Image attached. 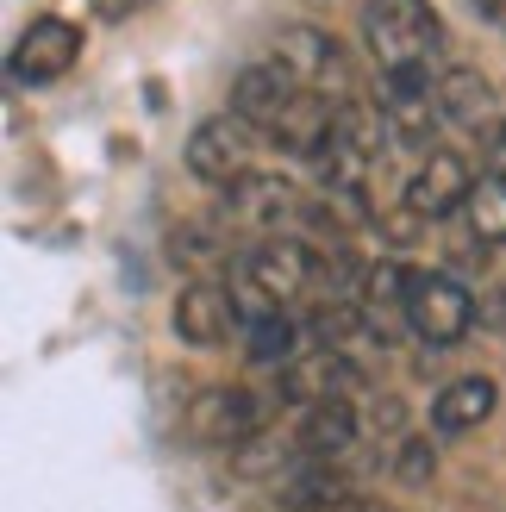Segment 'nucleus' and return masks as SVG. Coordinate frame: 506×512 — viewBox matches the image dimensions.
Instances as JSON below:
<instances>
[{
  "mask_svg": "<svg viewBox=\"0 0 506 512\" xmlns=\"http://www.w3.org/2000/svg\"><path fill=\"white\" fill-rule=\"evenodd\" d=\"M388 144H394V132H388L382 107H375V100H344V107H338V132L325 138V150L313 157L319 188L369 200V175H375V163L388 157Z\"/></svg>",
  "mask_w": 506,
  "mask_h": 512,
  "instance_id": "1",
  "label": "nucleus"
},
{
  "mask_svg": "<svg viewBox=\"0 0 506 512\" xmlns=\"http://www.w3.org/2000/svg\"><path fill=\"white\" fill-rule=\"evenodd\" d=\"M363 44L382 69H432L444 50V19L432 0H363Z\"/></svg>",
  "mask_w": 506,
  "mask_h": 512,
  "instance_id": "2",
  "label": "nucleus"
},
{
  "mask_svg": "<svg viewBox=\"0 0 506 512\" xmlns=\"http://www.w3.org/2000/svg\"><path fill=\"white\" fill-rule=\"evenodd\" d=\"M375 107H382L388 132H394V150H419V157H432V150H438V125H450L432 69H382Z\"/></svg>",
  "mask_w": 506,
  "mask_h": 512,
  "instance_id": "3",
  "label": "nucleus"
},
{
  "mask_svg": "<svg viewBox=\"0 0 506 512\" xmlns=\"http://www.w3.org/2000/svg\"><path fill=\"white\" fill-rule=\"evenodd\" d=\"M407 331L419 344H432V350H450V344H463L469 331H475V294L463 288L457 275H444V269H413L407 281Z\"/></svg>",
  "mask_w": 506,
  "mask_h": 512,
  "instance_id": "4",
  "label": "nucleus"
},
{
  "mask_svg": "<svg viewBox=\"0 0 506 512\" xmlns=\"http://www.w3.org/2000/svg\"><path fill=\"white\" fill-rule=\"evenodd\" d=\"M225 219L257 238H300V225H313L319 207L282 175H244L225 188Z\"/></svg>",
  "mask_w": 506,
  "mask_h": 512,
  "instance_id": "5",
  "label": "nucleus"
},
{
  "mask_svg": "<svg viewBox=\"0 0 506 512\" xmlns=\"http://www.w3.org/2000/svg\"><path fill=\"white\" fill-rule=\"evenodd\" d=\"M244 294L263 300V306H288L300 294H313V281L325 275L319 250L307 238H257V250H244Z\"/></svg>",
  "mask_w": 506,
  "mask_h": 512,
  "instance_id": "6",
  "label": "nucleus"
},
{
  "mask_svg": "<svg viewBox=\"0 0 506 512\" xmlns=\"http://www.w3.org/2000/svg\"><path fill=\"white\" fill-rule=\"evenodd\" d=\"M269 63H282L300 88H313L325 100H357V94H350V57H344V44L332 32H319V25H282Z\"/></svg>",
  "mask_w": 506,
  "mask_h": 512,
  "instance_id": "7",
  "label": "nucleus"
},
{
  "mask_svg": "<svg viewBox=\"0 0 506 512\" xmlns=\"http://www.w3.org/2000/svg\"><path fill=\"white\" fill-rule=\"evenodd\" d=\"M257 125L238 119V113H213V119H200L194 132H188V169L200 175V182H213V188H232L250 175V150H257Z\"/></svg>",
  "mask_w": 506,
  "mask_h": 512,
  "instance_id": "8",
  "label": "nucleus"
},
{
  "mask_svg": "<svg viewBox=\"0 0 506 512\" xmlns=\"http://www.w3.org/2000/svg\"><path fill=\"white\" fill-rule=\"evenodd\" d=\"M232 331H244L238 294L225 288V281H213V275L188 281L182 300H175V338L194 344V350H219V344H232Z\"/></svg>",
  "mask_w": 506,
  "mask_h": 512,
  "instance_id": "9",
  "label": "nucleus"
},
{
  "mask_svg": "<svg viewBox=\"0 0 506 512\" xmlns=\"http://www.w3.org/2000/svg\"><path fill=\"white\" fill-rule=\"evenodd\" d=\"M75 57H82V25H69V19H32L19 32L7 69H13L19 88H44V82H57V75H69Z\"/></svg>",
  "mask_w": 506,
  "mask_h": 512,
  "instance_id": "10",
  "label": "nucleus"
},
{
  "mask_svg": "<svg viewBox=\"0 0 506 512\" xmlns=\"http://www.w3.org/2000/svg\"><path fill=\"white\" fill-rule=\"evenodd\" d=\"M263 400L250 388H207L194 406H188V431L200 444H219V450H238L263 431Z\"/></svg>",
  "mask_w": 506,
  "mask_h": 512,
  "instance_id": "11",
  "label": "nucleus"
},
{
  "mask_svg": "<svg viewBox=\"0 0 506 512\" xmlns=\"http://www.w3.org/2000/svg\"><path fill=\"white\" fill-rule=\"evenodd\" d=\"M475 182H482V175L469 169V157H457V150H432V157L413 169V182H407V213L413 219H450V213H463V200L475 194Z\"/></svg>",
  "mask_w": 506,
  "mask_h": 512,
  "instance_id": "12",
  "label": "nucleus"
},
{
  "mask_svg": "<svg viewBox=\"0 0 506 512\" xmlns=\"http://www.w3.org/2000/svg\"><path fill=\"white\" fill-rule=\"evenodd\" d=\"M357 363H350L344 350H300L294 363L282 369V394L294 406H325V400H350V388H357Z\"/></svg>",
  "mask_w": 506,
  "mask_h": 512,
  "instance_id": "13",
  "label": "nucleus"
},
{
  "mask_svg": "<svg viewBox=\"0 0 506 512\" xmlns=\"http://www.w3.org/2000/svg\"><path fill=\"white\" fill-rule=\"evenodd\" d=\"M294 100H300V82H294L282 63H257V69H244L238 82H232V113H238V119H250L263 138L288 119Z\"/></svg>",
  "mask_w": 506,
  "mask_h": 512,
  "instance_id": "14",
  "label": "nucleus"
},
{
  "mask_svg": "<svg viewBox=\"0 0 506 512\" xmlns=\"http://www.w3.org/2000/svg\"><path fill=\"white\" fill-rule=\"evenodd\" d=\"M357 444V406L350 400H325V406H307V419L294 431V456L300 463H332Z\"/></svg>",
  "mask_w": 506,
  "mask_h": 512,
  "instance_id": "15",
  "label": "nucleus"
},
{
  "mask_svg": "<svg viewBox=\"0 0 506 512\" xmlns=\"http://www.w3.org/2000/svg\"><path fill=\"white\" fill-rule=\"evenodd\" d=\"M438 100H444V119L463 125V132H475V138H482L488 125H500V100H494V88L475 69H444L438 75Z\"/></svg>",
  "mask_w": 506,
  "mask_h": 512,
  "instance_id": "16",
  "label": "nucleus"
},
{
  "mask_svg": "<svg viewBox=\"0 0 506 512\" xmlns=\"http://www.w3.org/2000/svg\"><path fill=\"white\" fill-rule=\"evenodd\" d=\"M244 356L257 369H275V375L300 356V331H294V319L282 313V306H257V319L244 325Z\"/></svg>",
  "mask_w": 506,
  "mask_h": 512,
  "instance_id": "17",
  "label": "nucleus"
},
{
  "mask_svg": "<svg viewBox=\"0 0 506 512\" xmlns=\"http://www.w3.org/2000/svg\"><path fill=\"white\" fill-rule=\"evenodd\" d=\"M494 400H500V388L488 375H463V381H450V388L432 400V425L438 431H475L494 413Z\"/></svg>",
  "mask_w": 506,
  "mask_h": 512,
  "instance_id": "18",
  "label": "nucleus"
},
{
  "mask_svg": "<svg viewBox=\"0 0 506 512\" xmlns=\"http://www.w3.org/2000/svg\"><path fill=\"white\" fill-rule=\"evenodd\" d=\"M463 219H469V232L475 244H506V175H488L482 169V182H475V194L463 200Z\"/></svg>",
  "mask_w": 506,
  "mask_h": 512,
  "instance_id": "19",
  "label": "nucleus"
},
{
  "mask_svg": "<svg viewBox=\"0 0 506 512\" xmlns=\"http://www.w3.org/2000/svg\"><path fill=\"white\" fill-rule=\"evenodd\" d=\"M219 250H225V244H219L213 232H194V225H188V232H175V263H213Z\"/></svg>",
  "mask_w": 506,
  "mask_h": 512,
  "instance_id": "20",
  "label": "nucleus"
},
{
  "mask_svg": "<svg viewBox=\"0 0 506 512\" xmlns=\"http://www.w3.org/2000/svg\"><path fill=\"white\" fill-rule=\"evenodd\" d=\"M432 469H438V450L432 444H407V450H400V475H407V481H425Z\"/></svg>",
  "mask_w": 506,
  "mask_h": 512,
  "instance_id": "21",
  "label": "nucleus"
},
{
  "mask_svg": "<svg viewBox=\"0 0 506 512\" xmlns=\"http://www.w3.org/2000/svg\"><path fill=\"white\" fill-rule=\"evenodd\" d=\"M482 144H488V175H506V119H500V125H488Z\"/></svg>",
  "mask_w": 506,
  "mask_h": 512,
  "instance_id": "22",
  "label": "nucleus"
},
{
  "mask_svg": "<svg viewBox=\"0 0 506 512\" xmlns=\"http://www.w3.org/2000/svg\"><path fill=\"white\" fill-rule=\"evenodd\" d=\"M132 7H144V0H94V13H100V19H125Z\"/></svg>",
  "mask_w": 506,
  "mask_h": 512,
  "instance_id": "23",
  "label": "nucleus"
},
{
  "mask_svg": "<svg viewBox=\"0 0 506 512\" xmlns=\"http://www.w3.org/2000/svg\"><path fill=\"white\" fill-rule=\"evenodd\" d=\"M475 13H482L488 25H500V32H506V0H475Z\"/></svg>",
  "mask_w": 506,
  "mask_h": 512,
  "instance_id": "24",
  "label": "nucleus"
},
{
  "mask_svg": "<svg viewBox=\"0 0 506 512\" xmlns=\"http://www.w3.org/2000/svg\"><path fill=\"white\" fill-rule=\"evenodd\" d=\"M488 325H506V288L494 294V306H488Z\"/></svg>",
  "mask_w": 506,
  "mask_h": 512,
  "instance_id": "25",
  "label": "nucleus"
},
{
  "mask_svg": "<svg viewBox=\"0 0 506 512\" xmlns=\"http://www.w3.org/2000/svg\"><path fill=\"white\" fill-rule=\"evenodd\" d=\"M357 512H382V506H357Z\"/></svg>",
  "mask_w": 506,
  "mask_h": 512,
  "instance_id": "26",
  "label": "nucleus"
}]
</instances>
